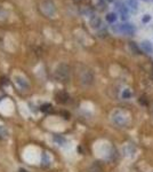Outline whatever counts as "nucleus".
<instances>
[{
	"label": "nucleus",
	"mask_w": 153,
	"mask_h": 172,
	"mask_svg": "<svg viewBox=\"0 0 153 172\" xmlns=\"http://www.w3.org/2000/svg\"><path fill=\"white\" fill-rule=\"evenodd\" d=\"M112 30L114 32H120V34H127V36H133L135 34V31H136V28L130 23H124V24H118V25H113Z\"/></svg>",
	"instance_id": "1"
},
{
	"label": "nucleus",
	"mask_w": 153,
	"mask_h": 172,
	"mask_svg": "<svg viewBox=\"0 0 153 172\" xmlns=\"http://www.w3.org/2000/svg\"><path fill=\"white\" fill-rule=\"evenodd\" d=\"M112 120H113L114 124L119 125V126H126V125L128 124V117L121 110L115 111L114 114H113V116H112Z\"/></svg>",
	"instance_id": "2"
},
{
	"label": "nucleus",
	"mask_w": 153,
	"mask_h": 172,
	"mask_svg": "<svg viewBox=\"0 0 153 172\" xmlns=\"http://www.w3.org/2000/svg\"><path fill=\"white\" fill-rule=\"evenodd\" d=\"M141 47H142V49H143L144 52L148 53V54H152L153 53L152 43L148 41V40H143V41L141 43Z\"/></svg>",
	"instance_id": "3"
},
{
	"label": "nucleus",
	"mask_w": 153,
	"mask_h": 172,
	"mask_svg": "<svg viewBox=\"0 0 153 172\" xmlns=\"http://www.w3.org/2000/svg\"><path fill=\"white\" fill-rule=\"evenodd\" d=\"M105 19L109 23H114L115 21H117V14L115 13H109L105 16Z\"/></svg>",
	"instance_id": "4"
},
{
	"label": "nucleus",
	"mask_w": 153,
	"mask_h": 172,
	"mask_svg": "<svg viewBox=\"0 0 153 172\" xmlns=\"http://www.w3.org/2000/svg\"><path fill=\"white\" fill-rule=\"evenodd\" d=\"M128 5L131 7L133 10L138 9V1H137V0H129V1H128Z\"/></svg>",
	"instance_id": "5"
},
{
	"label": "nucleus",
	"mask_w": 153,
	"mask_h": 172,
	"mask_svg": "<svg viewBox=\"0 0 153 172\" xmlns=\"http://www.w3.org/2000/svg\"><path fill=\"white\" fill-rule=\"evenodd\" d=\"M121 98H122V99H130V98H131V92H130V90H128V88L124 90L122 93H121Z\"/></svg>",
	"instance_id": "6"
},
{
	"label": "nucleus",
	"mask_w": 153,
	"mask_h": 172,
	"mask_svg": "<svg viewBox=\"0 0 153 172\" xmlns=\"http://www.w3.org/2000/svg\"><path fill=\"white\" fill-rule=\"evenodd\" d=\"M151 19H152V16H151V15L145 14L143 17H142V22H143V23H148V22L151 21Z\"/></svg>",
	"instance_id": "7"
},
{
	"label": "nucleus",
	"mask_w": 153,
	"mask_h": 172,
	"mask_svg": "<svg viewBox=\"0 0 153 172\" xmlns=\"http://www.w3.org/2000/svg\"><path fill=\"white\" fill-rule=\"evenodd\" d=\"M129 44H130V47H131V49H133V51H135V53H136V54H139V49L137 48V46L135 45V43H129Z\"/></svg>",
	"instance_id": "8"
},
{
	"label": "nucleus",
	"mask_w": 153,
	"mask_h": 172,
	"mask_svg": "<svg viewBox=\"0 0 153 172\" xmlns=\"http://www.w3.org/2000/svg\"><path fill=\"white\" fill-rule=\"evenodd\" d=\"M107 1H113V0H107Z\"/></svg>",
	"instance_id": "9"
},
{
	"label": "nucleus",
	"mask_w": 153,
	"mask_h": 172,
	"mask_svg": "<svg viewBox=\"0 0 153 172\" xmlns=\"http://www.w3.org/2000/svg\"><path fill=\"white\" fill-rule=\"evenodd\" d=\"M144 1H148V0H144Z\"/></svg>",
	"instance_id": "10"
}]
</instances>
